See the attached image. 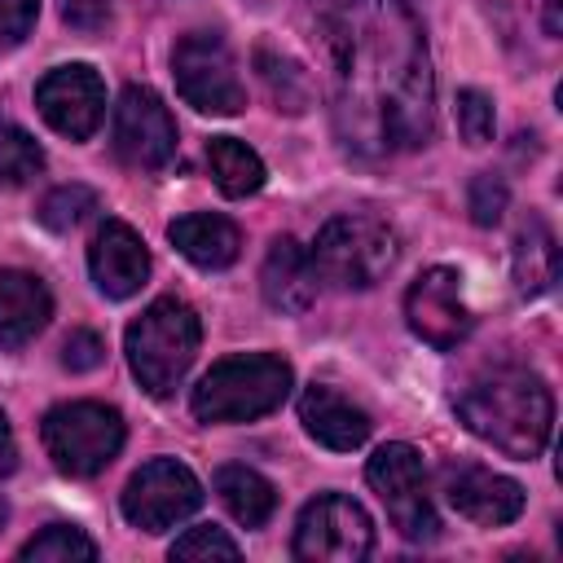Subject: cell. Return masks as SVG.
Returning a JSON list of instances; mask_svg holds the SVG:
<instances>
[{"label":"cell","mask_w":563,"mask_h":563,"mask_svg":"<svg viewBox=\"0 0 563 563\" xmlns=\"http://www.w3.org/2000/svg\"><path fill=\"white\" fill-rule=\"evenodd\" d=\"M334 132L352 154H409L435 132V75L405 0H321Z\"/></svg>","instance_id":"obj_1"},{"label":"cell","mask_w":563,"mask_h":563,"mask_svg":"<svg viewBox=\"0 0 563 563\" xmlns=\"http://www.w3.org/2000/svg\"><path fill=\"white\" fill-rule=\"evenodd\" d=\"M453 409L471 435L488 440L493 449L519 462H532L545 449L554 422V396L545 378L532 374L528 365H497L475 374L457 391Z\"/></svg>","instance_id":"obj_2"},{"label":"cell","mask_w":563,"mask_h":563,"mask_svg":"<svg viewBox=\"0 0 563 563\" xmlns=\"http://www.w3.org/2000/svg\"><path fill=\"white\" fill-rule=\"evenodd\" d=\"M198 339H202V321L198 312L176 299V295H163L154 299L123 334V352H128V365L136 374V383L150 391V396H172L194 356H198Z\"/></svg>","instance_id":"obj_3"},{"label":"cell","mask_w":563,"mask_h":563,"mask_svg":"<svg viewBox=\"0 0 563 563\" xmlns=\"http://www.w3.org/2000/svg\"><path fill=\"white\" fill-rule=\"evenodd\" d=\"M295 387L290 361L273 352H242L216 361L194 387V418L198 422H251L273 413Z\"/></svg>","instance_id":"obj_4"},{"label":"cell","mask_w":563,"mask_h":563,"mask_svg":"<svg viewBox=\"0 0 563 563\" xmlns=\"http://www.w3.org/2000/svg\"><path fill=\"white\" fill-rule=\"evenodd\" d=\"M308 255L317 282L339 290H369L396 264V233L374 216H334L321 224Z\"/></svg>","instance_id":"obj_5"},{"label":"cell","mask_w":563,"mask_h":563,"mask_svg":"<svg viewBox=\"0 0 563 563\" xmlns=\"http://www.w3.org/2000/svg\"><path fill=\"white\" fill-rule=\"evenodd\" d=\"M40 435H44V449L62 475L88 479L119 457L128 431H123L119 409L97 405V400H70V405H57L44 413Z\"/></svg>","instance_id":"obj_6"},{"label":"cell","mask_w":563,"mask_h":563,"mask_svg":"<svg viewBox=\"0 0 563 563\" xmlns=\"http://www.w3.org/2000/svg\"><path fill=\"white\" fill-rule=\"evenodd\" d=\"M176 92L202 114H238L246 106V88L238 79L233 48L220 31H189L172 48Z\"/></svg>","instance_id":"obj_7"},{"label":"cell","mask_w":563,"mask_h":563,"mask_svg":"<svg viewBox=\"0 0 563 563\" xmlns=\"http://www.w3.org/2000/svg\"><path fill=\"white\" fill-rule=\"evenodd\" d=\"M365 479L378 493V501L387 506L400 537L431 541L440 532V515H435L431 493H427V466H422V453L413 444L396 440V444L374 449V457L365 462Z\"/></svg>","instance_id":"obj_8"},{"label":"cell","mask_w":563,"mask_h":563,"mask_svg":"<svg viewBox=\"0 0 563 563\" xmlns=\"http://www.w3.org/2000/svg\"><path fill=\"white\" fill-rule=\"evenodd\" d=\"M290 550L303 563H356L374 550V523L361 501L343 493H317L299 510Z\"/></svg>","instance_id":"obj_9"},{"label":"cell","mask_w":563,"mask_h":563,"mask_svg":"<svg viewBox=\"0 0 563 563\" xmlns=\"http://www.w3.org/2000/svg\"><path fill=\"white\" fill-rule=\"evenodd\" d=\"M123 519L141 532H163V528H176L180 519H189L198 506H202V484L198 475L176 462V457H154L145 462L128 488H123Z\"/></svg>","instance_id":"obj_10"},{"label":"cell","mask_w":563,"mask_h":563,"mask_svg":"<svg viewBox=\"0 0 563 563\" xmlns=\"http://www.w3.org/2000/svg\"><path fill=\"white\" fill-rule=\"evenodd\" d=\"M114 154L128 167L158 172L176 158V119L145 84H128L114 106Z\"/></svg>","instance_id":"obj_11"},{"label":"cell","mask_w":563,"mask_h":563,"mask_svg":"<svg viewBox=\"0 0 563 563\" xmlns=\"http://www.w3.org/2000/svg\"><path fill=\"white\" fill-rule=\"evenodd\" d=\"M405 321L427 347H435V352L457 347L471 334V308L462 295V273L444 268V264L427 268L405 290Z\"/></svg>","instance_id":"obj_12"},{"label":"cell","mask_w":563,"mask_h":563,"mask_svg":"<svg viewBox=\"0 0 563 563\" xmlns=\"http://www.w3.org/2000/svg\"><path fill=\"white\" fill-rule=\"evenodd\" d=\"M35 106L53 132L70 141H88L106 119V84L88 62L53 66L35 84Z\"/></svg>","instance_id":"obj_13"},{"label":"cell","mask_w":563,"mask_h":563,"mask_svg":"<svg viewBox=\"0 0 563 563\" xmlns=\"http://www.w3.org/2000/svg\"><path fill=\"white\" fill-rule=\"evenodd\" d=\"M444 497L457 515H466L479 528H501L510 519H519L523 510V488L519 479L462 462V466H444Z\"/></svg>","instance_id":"obj_14"},{"label":"cell","mask_w":563,"mask_h":563,"mask_svg":"<svg viewBox=\"0 0 563 563\" xmlns=\"http://www.w3.org/2000/svg\"><path fill=\"white\" fill-rule=\"evenodd\" d=\"M88 268H92V282L106 299H128L150 277V251L132 224L106 220L88 246Z\"/></svg>","instance_id":"obj_15"},{"label":"cell","mask_w":563,"mask_h":563,"mask_svg":"<svg viewBox=\"0 0 563 563\" xmlns=\"http://www.w3.org/2000/svg\"><path fill=\"white\" fill-rule=\"evenodd\" d=\"M299 422H303V431H308L317 444H325V449H334V453L361 449V444L369 440V431H374L369 413H365L361 405H352L343 391L325 387V383H312V387L299 396Z\"/></svg>","instance_id":"obj_16"},{"label":"cell","mask_w":563,"mask_h":563,"mask_svg":"<svg viewBox=\"0 0 563 563\" xmlns=\"http://www.w3.org/2000/svg\"><path fill=\"white\" fill-rule=\"evenodd\" d=\"M260 290H264V303L277 308V312H308L312 299H317L312 255L286 233L273 238L268 255H264V268H260Z\"/></svg>","instance_id":"obj_17"},{"label":"cell","mask_w":563,"mask_h":563,"mask_svg":"<svg viewBox=\"0 0 563 563\" xmlns=\"http://www.w3.org/2000/svg\"><path fill=\"white\" fill-rule=\"evenodd\" d=\"M53 317L48 286L26 268H0V347H26Z\"/></svg>","instance_id":"obj_18"},{"label":"cell","mask_w":563,"mask_h":563,"mask_svg":"<svg viewBox=\"0 0 563 563\" xmlns=\"http://www.w3.org/2000/svg\"><path fill=\"white\" fill-rule=\"evenodd\" d=\"M167 238L198 268H229L238 260V251H242L238 224L229 216H216V211H189V216L172 220Z\"/></svg>","instance_id":"obj_19"},{"label":"cell","mask_w":563,"mask_h":563,"mask_svg":"<svg viewBox=\"0 0 563 563\" xmlns=\"http://www.w3.org/2000/svg\"><path fill=\"white\" fill-rule=\"evenodd\" d=\"M510 268H515V290L523 299L545 295L559 277V242L550 233V224L541 216H528L515 233V251H510Z\"/></svg>","instance_id":"obj_20"},{"label":"cell","mask_w":563,"mask_h":563,"mask_svg":"<svg viewBox=\"0 0 563 563\" xmlns=\"http://www.w3.org/2000/svg\"><path fill=\"white\" fill-rule=\"evenodd\" d=\"M216 497L224 501V510L242 523V528H264L277 510V488L251 471V466H220L216 471Z\"/></svg>","instance_id":"obj_21"},{"label":"cell","mask_w":563,"mask_h":563,"mask_svg":"<svg viewBox=\"0 0 563 563\" xmlns=\"http://www.w3.org/2000/svg\"><path fill=\"white\" fill-rule=\"evenodd\" d=\"M207 172L224 198H246L264 185V158L238 136H211L207 141Z\"/></svg>","instance_id":"obj_22"},{"label":"cell","mask_w":563,"mask_h":563,"mask_svg":"<svg viewBox=\"0 0 563 563\" xmlns=\"http://www.w3.org/2000/svg\"><path fill=\"white\" fill-rule=\"evenodd\" d=\"M255 66H260V79H264L268 97L277 101V110L303 114L312 106V79L295 57H282L273 48H255Z\"/></svg>","instance_id":"obj_23"},{"label":"cell","mask_w":563,"mask_h":563,"mask_svg":"<svg viewBox=\"0 0 563 563\" xmlns=\"http://www.w3.org/2000/svg\"><path fill=\"white\" fill-rule=\"evenodd\" d=\"M18 559H35V563H75V559H97V541L84 532V528H75V523H48L44 532H35L22 550H18Z\"/></svg>","instance_id":"obj_24"},{"label":"cell","mask_w":563,"mask_h":563,"mask_svg":"<svg viewBox=\"0 0 563 563\" xmlns=\"http://www.w3.org/2000/svg\"><path fill=\"white\" fill-rule=\"evenodd\" d=\"M40 172H44V150L35 145V136L0 119V185H26Z\"/></svg>","instance_id":"obj_25"},{"label":"cell","mask_w":563,"mask_h":563,"mask_svg":"<svg viewBox=\"0 0 563 563\" xmlns=\"http://www.w3.org/2000/svg\"><path fill=\"white\" fill-rule=\"evenodd\" d=\"M88 211H97V194H92L88 185H57V189L44 194V202H40L35 216H40L44 229L66 233V229H75Z\"/></svg>","instance_id":"obj_26"},{"label":"cell","mask_w":563,"mask_h":563,"mask_svg":"<svg viewBox=\"0 0 563 563\" xmlns=\"http://www.w3.org/2000/svg\"><path fill=\"white\" fill-rule=\"evenodd\" d=\"M238 554H242L238 541L224 528H216V523H198V528H189L185 537L172 541V559H185V563H198V559H238Z\"/></svg>","instance_id":"obj_27"},{"label":"cell","mask_w":563,"mask_h":563,"mask_svg":"<svg viewBox=\"0 0 563 563\" xmlns=\"http://www.w3.org/2000/svg\"><path fill=\"white\" fill-rule=\"evenodd\" d=\"M506 207H510L506 180H501L497 172H479V176L471 180V189H466V211H471V220H475L479 229H493V224L506 216Z\"/></svg>","instance_id":"obj_28"},{"label":"cell","mask_w":563,"mask_h":563,"mask_svg":"<svg viewBox=\"0 0 563 563\" xmlns=\"http://www.w3.org/2000/svg\"><path fill=\"white\" fill-rule=\"evenodd\" d=\"M453 106H457V132H462V141L466 145H488L493 141V128H497L493 101L479 88H462Z\"/></svg>","instance_id":"obj_29"},{"label":"cell","mask_w":563,"mask_h":563,"mask_svg":"<svg viewBox=\"0 0 563 563\" xmlns=\"http://www.w3.org/2000/svg\"><path fill=\"white\" fill-rule=\"evenodd\" d=\"M101 361H106L101 334H92V330H70V334H66V343H62V365H66L70 374H88V369H97Z\"/></svg>","instance_id":"obj_30"},{"label":"cell","mask_w":563,"mask_h":563,"mask_svg":"<svg viewBox=\"0 0 563 563\" xmlns=\"http://www.w3.org/2000/svg\"><path fill=\"white\" fill-rule=\"evenodd\" d=\"M40 18V0H0V44H22Z\"/></svg>","instance_id":"obj_31"},{"label":"cell","mask_w":563,"mask_h":563,"mask_svg":"<svg viewBox=\"0 0 563 563\" xmlns=\"http://www.w3.org/2000/svg\"><path fill=\"white\" fill-rule=\"evenodd\" d=\"M57 9H62V22H66V26L92 35V31H101V26L110 22L114 0H57Z\"/></svg>","instance_id":"obj_32"},{"label":"cell","mask_w":563,"mask_h":563,"mask_svg":"<svg viewBox=\"0 0 563 563\" xmlns=\"http://www.w3.org/2000/svg\"><path fill=\"white\" fill-rule=\"evenodd\" d=\"M18 466V444H13V431H9V418L0 413V475H9Z\"/></svg>","instance_id":"obj_33"},{"label":"cell","mask_w":563,"mask_h":563,"mask_svg":"<svg viewBox=\"0 0 563 563\" xmlns=\"http://www.w3.org/2000/svg\"><path fill=\"white\" fill-rule=\"evenodd\" d=\"M545 4V31L559 35L563 31V0H541Z\"/></svg>","instance_id":"obj_34"},{"label":"cell","mask_w":563,"mask_h":563,"mask_svg":"<svg viewBox=\"0 0 563 563\" xmlns=\"http://www.w3.org/2000/svg\"><path fill=\"white\" fill-rule=\"evenodd\" d=\"M4 519H9V501L0 497V528H4Z\"/></svg>","instance_id":"obj_35"}]
</instances>
